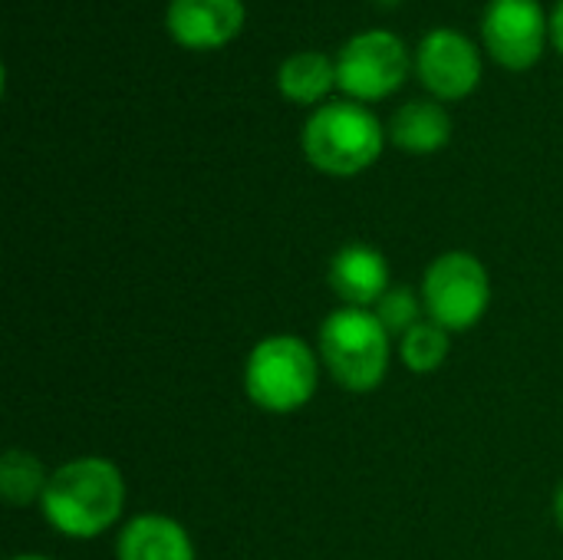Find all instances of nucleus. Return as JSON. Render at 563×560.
<instances>
[{"label": "nucleus", "mask_w": 563, "mask_h": 560, "mask_svg": "<svg viewBox=\"0 0 563 560\" xmlns=\"http://www.w3.org/2000/svg\"><path fill=\"white\" fill-rule=\"evenodd\" d=\"M125 495V479L115 462L102 455H79L49 472L40 515L56 535L69 541H92L119 525Z\"/></svg>", "instance_id": "obj_1"}, {"label": "nucleus", "mask_w": 563, "mask_h": 560, "mask_svg": "<svg viewBox=\"0 0 563 560\" xmlns=\"http://www.w3.org/2000/svg\"><path fill=\"white\" fill-rule=\"evenodd\" d=\"M389 135L383 119L353 99H330L303 119L300 149L310 168L330 178H353L373 168Z\"/></svg>", "instance_id": "obj_2"}, {"label": "nucleus", "mask_w": 563, "mask_h": 560, "mask_svg": "<svg viewBox=\"0 0 563 560\" xmlns=\"http://www.w3.org/2000/svg\"><path fill=\"white\" fill-rule=\"evenodd\" d=\"M317 353L330 380L346 393L383 386L393 360V333L373 310L336 307L317 333Z\"/></svg>", "instance_id": "obj_3"}, {"label": "nucleus", "mask_w": 563, "mask_h": 560, "mask_svg": "<svg viewBox=\"0 0 563 560\" xmlns=\"http://www.w3.org/2000/svg\"><path fill=\"white\" fill-rule=\"evenodd\" d=\"M320 370V353L303 337L274 333L251 347L244 363V393L257 409L290 416L317 396Z\"/></svg>", "instance_id": "obj_4"}, {"label": "nucleus", "mask_w": 563, "mask_h": 560, "mask_svg": "<svg viewBox=\"0 0 563 560\" xmlns=\"http://www.w3.org/2000/svg\"><path fill=\"white\" fill-rule=\"evenodd\" d=\"M336 86L343 99L353 102H383L399 92L412 73V50L396 30L369 26L353 33L336 50Z\"/></svg>", "instance_id": "obj_5"}, {"label": "nucleus", "mask_w": 563, "mask_h": 560, "mask_svg": "<svg viewBox=\"0 0 563 560\" xmlns=\"http://www.w3.org/2000/svg\"><path fill=\"white\" fill-rule=\"evenodd\" d=\"M422 304L426 317L449 333H465L482 323L492 304V277L482 257L468 251L439 254L422 274Z\"/></svg>", "instance_id": "obj_6"}, {"label": "nucleus", "mask_w": 563, "mask_h": 560, "mask_svg": "<svg viewBox=\"0 0 563 560\" xmlns=\"http://www.w3.org/2000/svg\"><path fill=\"white\" fill-rule=\"evenodd\" d=\"M412 73L432 99L449 106L468 99L482 86L485 59L468 33L455 26H435L416 43Z\"/></svg>", "instance_id": "obj_7"}, {"label": "nucleus", "mask_w": 563, "mask_h": 560, "mask_svg": "<svg viewBox=\"0 0 563 560\" xmlns=\"http://www.w3.org/2000/svg\"><path fill=\"white\" fill-rule=\"evenodd\" d=\"M482 46L508 73H528L551 46V13L541 0H488Z\"/></svg>", "instance_id": "obj_8"}, {"label": "nucleus", "mask_w": 563, "mask_h": 560, "mask_svg": "<svg viewBox=\"0 0 563 560\" xmlns=\"http://www.w3.org/2000/svg\"><path fill=\"white\" fill-rule=\"evenodd\" d=\"M247 23L244 0H168L165 30L188 53H218L231 46Z\"/></svg>", "instance_id": "obj_9"}, {"label": "nucleus", "mask_w": 563, "mask_h": 560, "mask_svg": "<svg viewBox=\"0 0 563 560\" xmlns=\"http://www.w3.org/2000/svg\"><path fill=\"white\" fill-rule=\"evenodd\" d=\"M327 281H330V290L340 297V307H360V310H373L393 287L386 254L366 241L343 244L330 257Z\"/></svg>", "instance_id": "obj_10"}, {"label": "nucleus", "mask_w": 563, "mask_h": 560, "mask_svg": "<svg viewBox=\"0 0 563 560\" xmlns=\"http://www.w3.org/2000/svg\"><path fill=\"white\" fill-rule=\"evenodd\" d=\"M115 560H195V541L168 515H135L115 538Z\"/></svg>", "instance_id": "obj_11"}, {"label": "nucleus", "mask_w": 563, "mask_h": 560, "mask_svg": "<svg viewBox=\"0 0 563 560\" xmlns=\"http://www.w3.org/2000/svg\"><path fill=\"white\" fill-rule=\"evenodd\" d=\"M389 142L406 155H435L452 139V116L445 102L426 96L402 102L386 122Z\"/></svg>", "instance_id": "obj_12"}, {"label": "nucleus", "mask_w": 563, "mask_h": 560, "mask_svg": "<svg viewBox=\"0 0 563 560\" xmlns=\"http://www.w3.org/2000/svg\"><path fill=\"white\" fill-rule=\"evenodd\" d=\"M336 59L320 50H297L277 66V92L290 106L320 109L336 92Z\"/></svg>", "instance_id": "obj_13"}, {"label": "nucleus", "mask_w": 563, "mask_h": 560, "mask_svg": "<svg viewBox=\"0 0 563 560\" xmlns=\"http://www.w3.org/2000/svg\"><path fill=\"white\" fill-rule=\"evenodd\" d=\"M46 482H49V472L33 452L7 449L0 455V495L10 508H30V505L40 508Z\"/></svg>", "instance_id": "obj_14"}, {"label": "nucleus", "mask_w": 563, "mask_h": 560, "mask_svg": "<svg viewBox=\"0 0 563 560\" xmlns=\"http://www.w3.org/2000/svg\"><path fill=\"white\" fill-rule=\"evenodd\" d=\"M452 333L442 330L439 323H432L429 317L412 327L406 337H399V360L409 373L416 376H429V373H439L449 360V350H452Z\"/></svg>", "instance_id": "obj_15"}, {"label": "nucleus", "mask_w": 563, "mask_h": 560, "mask_svg": "<svg viewBox=\"0 0 563 560\" xmlns=\"http://www.w3.org/2000/svg\"><path fill=\"white\" fill-rule=\"evenodd\" d=\"M373 314L383 320V327L396 337H406L412 327H419L426 320V304L422 294L409 284H393L386 290V297L373 307Z\"/></svg>", "instance_id": "obj_16"}, {"label": "nucleus", "mask_w": 563, "mask_h": 560, "mask_svg": "<svg viewBox=\"0 0 563 560\" xmlns=\"http://www.w3.org/2000/svg\"><path fill=\"white\" fill-rule=\"evenodd\" d=\"M551 46L563 56V0H558L551 10Z\"/></svg>", "instance_id": "obj_17"}, {"label": "nucleus", "mask_w": 563, "mask_h": 560, "mask_svg": "<svg viewBox=\"0 0 563 560\" xmlns=\"http://www.w3.org/2000/svg\"><path fill=\"white\" fill-rule=\"evenodd\" d=\"M554 521L563 528V485L558 488V495H554Z\"/></svg>", "instance_id": "obj_18"}, {"label": "nucleus", "mask_w": 563, "mask_h": 560, "mask_svg": "<svg viewBox=\"0 0 563 560\" xmlns=\"http://www.w3.org/2000/svg\"><path fill=\"white\" fill-rule=\"evenodd\" d=\"M376 7H383V10H396L399 3H406V0H373Z\"/></svg>", "instance_id": "obj_19"}, {"label": "nucleus", "mask_w": 563, "mask_h": 560, "mask_svg": "<svg viewBox=\"0 0 563 560\" xmlns=\"http://www.w3.org/2000/svg\"><path fill=\"white\" fill-rule=\"evenodd\" d=\"M10 560H53V558H46V554H16V558H10Z\"/></svg>", "instance_id": "obj_20"}]
</instances>
